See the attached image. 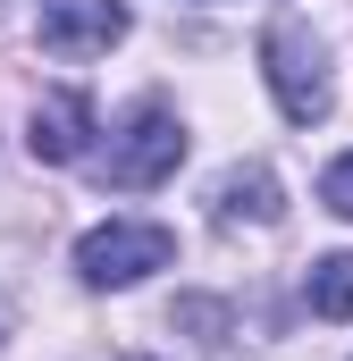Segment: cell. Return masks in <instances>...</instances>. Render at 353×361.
Returning <instances> with one entry per match:
<instances>
[{
    "mask_svg": "<svg viewBox=\"0 0 353 361\" xmlns=\"http://www.w3.org/2000/svg\"><path fill=\"white\" fill-rule=\"evenodd\" d=\"M261 68H269V92H277V109H286L294 126H320V118L337 109V76H328V51L311 42V25L277 17L261 34Z\"/></svg>",
    "mask_w": 353,
    "mask_h": 361,
    "instance_id": "1",
    "label": "cell"
},
{
    "mask_svg": "<svg viewBox=\"0 0 353 361\" xmlns=\"http://www.w3.org/2000/svg\"><path fill=\"white\" fill-rule=\"evenodd\" d=\"M176 261V235L160 219H101L85 244H76V277L92 294H118V286H143L152 269Z\"/></svg>",
    "mask_w": 353,
    "mask_h": 361,
    "instance_id": "2",
    "label": "cell"
},
{
    "mask_svg": "<svg viewBox=\"0 0 353 361\" xmlns=\"http://www.w3.org/2000/svg\"><path fill=\"white\" fill-rule=\"evenodd\" d=\"M176 169H185V118H176L169 101H143V109L109 135V185L152 193V185H169Z\"/></svg>",
    "mask_w": 353,
    "mask_h": 361,
    "instance_id": "3",
    "label": "cell"
},
{
    "mask_svg": "<svg viewBox=\"0 0 353 361\" xmlns=\"http://www.w3.org/2000/svg\"><path fill=\"white\" fill-rule=\"evenodd\" d=\"M126 0H42V51L51 59H92L109 42H126Z\"/></svg>",
    "mask_w": 353,
    "mask_h": 361,
    "instance_id": "4",
    "label": "cell"
},
{
    "mask_svg": "<svg viewBox=\"0 0 353 361\" xmlns=\"http://www.w3.org/2000/svg\"><path fill=\"white\" fill-rule=\"evenodd\" d=\"M25 152L51 160V169L85 160V152H92V101H85V92H51V101L25 118Z\"/></svg>",
    "mask_w": 353,
    "mask_h": 361,
    "instance_id": "5",
    "label": "cell"
},
{
    "mask_svg": "<svg viewBox=\"0 0 353 361\" xmlns=\"http://www.w3.org/2000/svg\"><path fill=\"white\" fill-rule=\"evenodd\" d=\"M277 210L286 202H277V177L269 169H227V177L210 185V219L219 227H244V219L253 227H277Z\"/></svg>",
    "mask_w": 353,
    "mask_h": 361,
    "instance_id": "6",
    "label": "cell"
},
{
    "mask_svg": "<svg viewBox=\"0 0 353 361\" xmlns=\"http://www.w3.org/2000/svg\"><path fill=\"white\" fill-rule=\"evenodd\" d=\"M311 311L320 319H353V252H328V261H311Z\"/></svg>",
    "mask_w": 353,
    "mask_h": 361,
    "instance_id": "7",
    "label": "cell"
},
{
    "mask_svg": "<svg viewBox=\"0 0 353 361\" xmlns=\"http://www.w3.org/2000/svg\"><path fill=\"white\" fill-rule=\"evenodd\" d=\"M320 202H328L337 219H353V152H345V160H328V177H320Z\"/></svg>",
    "mask_w": 353,
    "mask_h": 361,
    "instance_id": "8",
    "label": "cell"
},
{
    "mask_svg": "<svg viewBox=\"0 0 353 361\" xmlns=\"http://www.w3.org/2000/svg\"><path fill=\"white\" fill-rule=\"evenodd\" d=\"M0 336H8V311H0Z\"/></svg>",
    "mask_w": 353,
    "mask_h": 361,
    "instance_id": "9",
    "label": "cell"
}]
</instances>
